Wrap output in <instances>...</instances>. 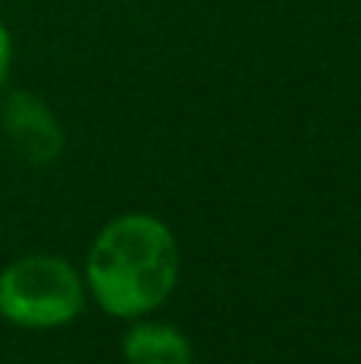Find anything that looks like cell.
I'll return each mask as SVG.
<instances>
[{
    "label": "cell",
    "instance_id": "3",
    "mask_svg": "<svg viewBox=\"0 0 361 364\" xmlns=\"http://www.w3.org/2000/svg\"><path fill=\"white\" fill-rule=\"evenodd\" d=\"M0 125L10 138L13 151L32 166H45L61 157L64 151V128L38 96L16 90L4 100Z\"/></svg>",
    "mask_w": 361,
    "mask_h": 364
},
{
    "label": "cell",
    "instance_id": "5",
    "mask_svg": "<svg viewBox=\"0 0 361 364\" xmlns=\"http://www.w3.org/2000/svg\"><path fill=\"white\" fill-rule=\"evenodd\" d=\"M10 68H13V38L10 29L4 26V19H0V87L10 80Z\"/></svg>",
    "mask_w": 361,
    "mask_h": 364
},
{
    "label": "cell",
    "instance_id": "1",
    "mask_svg": "<svg viewBox=\"0 0 361 364\" xmlns=\"http://www.w3.org/2000/svg\"><path fill=\"white\" fill-rule=\"evenodd\" d=\"M179 243L157 214L128 211L112 218L87 252V294L119 320H141L170 301L179 282Z\"/></svg>",
    "mask_w": 361,
    "mask_h": 364
},
{
    "label": "cell",
    "instance_id": "4",
    "mask_svg": "<svg viewBox=\"0 0 361 364\" xmlns=\"http://www.w3.org/2000/svg\"><path fill=\"white\" fill-rule=\"evenodd\" d=\"M122 358L125 364H192L195 352L189 336L176 326L141 320L122 339Z\"/></svg>",
    "mask_w": 361,
    "mask_h": 364
},
{
    "label": "cell",
    "instance_id": "6",
    "mask_svg": "<svg viewBox=\"0 0 361 364\" xmlns=\"http://www.w3.org/2000/svg\"><path fill=\"white\" fill-rule=\"evenodd\" d=\"M119 4H122V0H119Z\"/></svg>",
    "mask_w": 361,
    "mask_h": 364
},
{
    "label": "cell",
    "instance_id": "2",
    "mask_svg": "<svg viewBox=\"0 0 361 364\" xmlns=\"http://www.w3.org/2000/svg\"><path fill=\"white\" fill-rule=\"evenodd\" d=\"M87 284L61 256L32 252L0 272V316L19 329H61L80 316Z\"/></svg>",
    "mask_w": 361,
    "mask_h": 364
}]
</instances>
